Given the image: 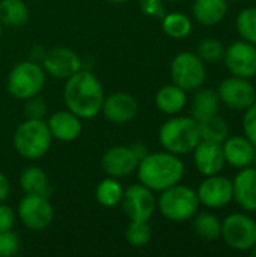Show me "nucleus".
<instances>
[{
    "mask_svg": "<svg viewBox=\"0 0 256 257\" xmlns=\"http://www.w3.org/2000/svg\"><path fill=\"white\" fill-rule=\"evenodd\" d=\"M225 65L228 71L241 78H252L256 75V45L247 41H235L225 48Z\"/></svg>",
    "mask_w": 256,
    "mask_h": 257,
    "instance_id": "nucleus-12",
    "label": "nucleus"
},
{
    "mask_svg": "<svg viewBox=\"0 0 256 257\" xmlns=\"http://www.w3.org/2000/svg\"><path fill=\"white\" fill-rule=\"evenodd\" d=\"M47 125L51 133V137L63 143L77 140L83 131L81 119L72 111H69L68 108L54 111L47 119Z\"/></svg>",
    "mask_w": 256,
    "mask_h": 257,
    "instance_id": "nucleus-18",
    "label": "nucleus"
},
{
    "mask_svg": "<svg viewBox=\"0 0 256 257\" xmlns=\"http://www.w3.org/2000/svg\"><path fill=\"white\" fill-rule=\"evenodd\" d=\"M20 187L24 194H36L50 197L51 196V185L48 181L47 173L36 166L26 167L20 176Z\"/></svg>",
    "mask_w": 256,
    "mask_h": 257,
    "instance_id": "nucleus-24",
    "label": "nucleus"
},
{
    "mask_svg": "<svg viewBox=\"0 0 256 257\" xmlns=\"http://www.w3.org/2000/svg\"><path fill=\"white\" fill-rule=\"evenodd\" d=\"M220 238L237 251H250L256 245V221L247 214L235 212L222 221Z\"/></svg>",
    "mask_w": 256,
    "mask_h": 257,
    "instance_id": "nucleus-8",
    "label": "nucleus"
},
{
    "mask_svg": "<svg viewBox=\"0 0 256 257\" xmlns=\"http://www.w3.org/2000/svg\"><path fill=\"white\" fill-rule=\"evenodd\" d=\"M193 230L205 241H216L222 233V221L211 212H201L193 220Z\"/></svg>",
    "mask_w": 256,
    "mask_h": 257,
    "instance_id": "nucleus-29",
    "label": "nucleus"
},
{
    "mask_svg": "<svg viewBox=\"0 0 256 257\" xmlns=\"http://www.w3.org/2000/svg\"><path fill=\"white\" fill-rule=\"evenodd\" d=\"M219 95L210 87H199L192 99V117L196 122H202L219 111Z\"/></svg>",
    "mask_w": 256,
    "mask_h": 257,
    "instance_id": "nucleus-23",
    "label": "nucleus"
},
{
    "mask_svg": "<svg viewBox=\"0 0 256 257\" xmlns=\"http://www.w3.org/2000/svg\"><path fill=\"white\" fill-rule=\"evenodd\" d=\"M121 203L125 215L131 221H149L157 209V199L154 197V191L140 182L124 190Z\"/></svg>",
    "mask_w": 256,
    "mask_h": 257,
    "instance_id": "nucleus-10",
    "label": "nucleus"
},
{
    "mask_svg": "<svg viewBox=\"0 0 256 257\" xmlns=\"http://www.w3.org/2000/svg\"><path fill=\"white\" fill-rule=\"evenodd\" d=\"M20 250V238L12 232H0V257L15 256Z\"/></svg>",
    "mask_w": 256,
    "mask_h": 257,
    "instance_id": "nucleus-33",
    "label": "nucleus"
},
{
    "mask_svg": "<svg viewBox=\"0 0 256 257\" xmlns=\"http://www.w3.org/2000/svg\"><path fill=\"white\" fill-rule=\"evenodd\" d=\"M253 166L256 167V149H255V157H253Z\"/></svg>",
    "mask_w": 256,
    "mask_h": 257,
    "instance_id": "nucleus-43",
    "label": "nucleus"
},
{
    "mask_svg": "<svg viewBox=\"0 0 256 257\" xmlns=\"http://www.w3.org/2000/svg\"><path fill=\"white\" fill-rule=\"evenodd\" d=\"M45 74L57 80H66L81 69V60L75 51L66 47H54L48 50L42 60Z\"/></svg>",
    "mask_w": 256,
    "mask_h": 257,
    "instance_id": "nucleus-14",
    "label": "nucleus"
},
{
    "mask_svg": "<svg viewBox=\"0 0 256 257\" xmlns=\"http://www.w3.org/2000/svg\"><path fill=\"white\" fill-rule=\"evenodd\" d=\"M158 140L163 149L170 154H190L201 142L199 125L192 116H174L160 126Z\"/></svg>",
    "mask_w": 256,
    "mask_h": 257,
    "instance_id": "nucleus-3",
    "label": "nucleus"
},
{
    "mask_svg": "<svg viewBox=\"0 0 256 257\" xmlns=\"http://www.w3.org/2000/svg\"><path fill=\"white\" fill-rule=\"evenodd\" d=\"M172 83L186 92L196 90L202 87L207 80V68L204 60L190 51L178 53L170 63Z\"/></svg>",
    "mask_w": 256,
    "mask_h": 257,
    "instance_id": "nucleus-7",
    "label": "nucleus"
},
{
    "mask_svg": "<svg viewBox=\"0 0 256 257\" xmlns=\"http://www.w3.org/2000/svg\"><path fill=\"white\" fill-rule=\"evenodd\" d=\"M232 200L246 211L256 212V167H244L232 181Z\"/></svg>",
    "mask_w": 256,
    "mask_h": 257,
    "instance_id": "nucleus-19",
    "label": "nucleus"
},
{
    "mask_svg": "<svg viewBox=\"0 0 256 257\" xmlns=\"http://www.w3.org/2000/svg\"><path fill=\"white\" fill-rule=\"evenodd\" d=\"M15 224V212L6 203H0V232L12 230Z\"/></svg>",
    "mask_w": 256,
    "mask_h": 257,
    "instance_id": "nucleus-37",
    "label": "nucleus"
},
{
    "mask_svg": "<svg viewBox=\"0 0 256 257\" xmlns=\"http://www.w3.org/2000/svg\"><path fill=\"white\" fill-rule=\"evenodd\" d=\"M241 39L256 45V8L243 9L235 21Z\"/></svg>",
    "mask_w": 256,
    "mask_h": 257,
    "instance_id": "nucleus-31",
    "label": "nucleus"
},
{
    "mask_svg": "<svg viewBox=\"0 0 256 257\" xmlns=\"http://www.w3.org/2000/svg\"><path fill=\"white\" fill-rule=\"evenodd\" d=\"M2 35H3V24L0 23V38H2Z\"/></svg>",
    "mask_w": 256,
    "mask_h": 257,
    "instance_id": "nucleus-42",
    "label": "nucleus"
},
{
    "mask_svg": "<svg viewBox=\"0 0 256 257\" xmlns=\"http://www.w3.org/2000/svg\"><path fill=\"white\" fill-rule=\"evenodd\" d=\"M139 5L142 12L148 17H163L166 14L163 0H139Z\"/></svg>",
    "mask_w": 256,
    "mask_h": 257,
    "instance_id": "nucleus-36",
    "label": "nucleus"
},
{
    "mask_svg": "<svg viewBox=\"0 0 256 257\" xmlns=\"http://www.w3.org/2000/svg\"><path fill=\"white\" fill-rule=\"evenodd\" d=\"M29 21V8L23 0H0V23L21 27Z\"/></svg>",
    "mask_w": 256,
    "mask_h": 257,
    "instance_id": "nucleus-25",
    "label": "nucleus"
},
{
    "mask_svg": "<svg viewBox=\"0 0 256 257\" xmlns=\"http://www.w3.org/2000/svg\"><path fill=\"white\" fill-rule=\"evenodd\" d=\"M152 236V229L148 221H131L125 229V239L133 248L145 247Z\"/></svg>",
    "mask_w": 256,
    "mask_h": 257,
    "instance_id": "nucleus-30",
    "label": "nucleus"
},
{
    "mask_svg": "<svg viewBox=\"0 0 256 257\" xmlns=\"http://www.w3.org/2000/svg\"><path fill=\"white\" fill-rule=\"evenodd\" d=\"M101 113L104 117L116 125H124L131 122L139 113L137 99L127 92H115L109 96H104Z\"/></svg>",
    "mask_w": 256,
    "mask_h": 257,
    "instance_id": "nucleus-16",
    "label": "nucleus"
},
{
    "mask_svg": "<svg viewBox=\"0 0 256 257\" xmlns=\"http://www.w3.org/2000/svg\"><path fill=\"white\" fill-rule=\"evenodd\" d=\"M24 102V116H27V119H44L47 113V104L41 96H32Z\"/></svg>",
    "mask_w": 256,
    "mask_h": 257,
    "instance_id": "nucleus-34",
    "label": "nucleus"
},
{
    "mask_svg": "<svg viewBox=\"0 0 256 257\" xmlns=\"http://www.w3.org/2000/svg\"><path fill=\"white\" fill-rule=\"evenodd\" d=\"M131 149L134 151V154L139 157V160L140 158H143L146 154H148V148L143 145V143H134V145H131Z\"/></svg>",
    "mask_w": 256,
    "mask_h": 257,
    "instance_id": "nucleus-39",
    "label": "nucleus"
},
{
    "mask_svg": "<svg viewBox=\"0 0 256 257\" xmlns=\"http://www.w3.org/2000/svg\"><path fill=\"white\" fill-rule=\"evenodd\" d=\"M199 203L210 209H220L232 202L234 190L232 181L222 176L220 173L213 176H205L196 190Z\"/></svg>",
    "mask_w": 256,
    "mask_h": 257,
    "instance_id": "nucleus-13",
    "label": "nucleus"
},
{
    "mask_svg": "<svg viewBox=\"0 0 256 257\" xmlns=\"http://www.w3.org/2000/svg\"><path fill=\"white\" fill-rule=\"evenodd\" d=\"M198 125L201 133V140L223 143L229 137V125L219 114H214L202 122H198Z\"/></svg>",
    "mask_w": 256,
    "mask_h": 257,
    "instance_id": "nucleus-28",
    "label": "nucleus"
},
{
    "mask_svg": "<svg viewBox=\"0 0 256 257\" xmlns=\"http://www.w3.org/2000/svg\"><path fill=\"white\" fill-rule=\"evenodd\" d=\"M244 116H243V131L244 136L256 146V101L244 110Z\"/></svg>",
    "mask_w": 256,
    "mask_h": 257,
    "instance_id": "nucleus-35",
    "label": "nucleus"
},
{
    "mask_svg": "<svg viewBox=\"0 0 256 257\" xmlns=\"http://www.w3.org/2000/svg\"><path fill=\"white\" fill-rule=\"evenodd\" d=\"M196 54L207 63H216V62L223 59L225 45L217 38H205L198 44V53Z\"/></svg>",
    "mask_w": 256,
    "mask_h": 257,
    "instance_id": "nucleus-32",
    "label": "nucleus"
},
{
    "mask_svg": "<svg viewBox=\"0 0 256 257\" xmlns=\"http://www.w3.org/2000/svg\"><path fill=\"white\" fill-rule=\"evenodd\" d=\"M14 149L26 160H39L51 148L53 137L44 119H26L14 133Z\"/></svg>",
    "mask_w": 256,
    "mask_h": 257,
    "instance_id": "nucleus-4",
    "label": "nucleus"
},
{
    "mask_svg": "<svg viewBox=\"0 0 256 257\" xmlns=\"http://www.w3.org/2000/svg\"><path fill=\"white\" fill-rule=\"evenodd\" d=\"M225 161L234 169H244L253 164L256 146L246 136L228 137L223 143Z\"/></svg>",
    "mask_w": 256,
    "mask_h": 257,
    "instance_id": "nucleus-20",
    "label": "nucleus"
},
{
    "mask_svg": "<svg viewBox=\"0 0 256 257\" xmlns=\"http://www.w3.org/2000/svg\"><path fill=\"white\" fill-rule=\"evenodd\" d=\"M199 199L193 188L181 184H175L161 191L157 208L160 214L174 223H183L192 220L199 209Z\"/></svg>",
    "mask_w": 256,
    "mask_h": 257,
    "instance_id": "nucleus-5",
    "label": "nucleus"
},
{
    "mask_svg": "<svg viewBox=\"0 0 256 257\" xmlns=\"http://www.w3.org/2000/svg\"><path fill=\"white\" fill-rule=\"evenodd\" d=\"M192 12L199 24L216 26L228 14V0H195Z\"/></svg>",
    "mask_w": 256,
    "mask_h": 257,
    "instance_id": "nucleus-21",
    "label": "nucleus"
},
{
    "mask_svg": "<svg viewBox=\"0 0 256 257\" xmlns=\"http://www.w3.org/2000/svg\"><path fill=\"white\" fill-rule=\"evenodd\" d=\"M250 256L256 257V245L253 247V248H252V250H250Z\"/></svg>",
    "mask_w": 256,
    "mask_h": 257,
    "instance_id": "nucleus-41",
    "label": "nucleus"
},
{
    "mask_svg": "<svg viewBox=\"0 0 256 257\" xmlns=\"http://www.w3.org/2000/svg\"><path fill=\"white\" fill-rule=\"evenodd\" d=\"M219 99L232 110H246L256 101L255 86L249 78L229 77L225 78L217 87Z\"/></svg>",
    "mask_w": 256,
    "mask_h": 257,
    "instance_id": "nucleus-11",
    "label": "nucleus"
},
{
    "mask_svg": "<svg viewBox=\"0 0 256 257\" xmlns=\"http://www.w3.org/2000/svg\"><path fill=\"white\" fill-rule=\"evenodd\" d=\"M139 157L134 154L131 146H112L101 157V167L107 176L121 179L136 172Z\"/></svg>",
    "mask_w": 256,
    "mask_h": 257,
    "instance_id": "nucleus-15",
    "label": "nucleus"
},
{
    "mask_svg": "<svg viewBox=\"0 0 256 257\" xmlns=\"http://www.w3.org/2000/svg\"><path fill=\"white\" fill-rule=\"evenodd\" d=\"M45 84V71L42 65L32 60H23L17 63L8 75V92L11 96L20 101H26L39 95Z\"/></svg>",
    "mask_w": 256,
    "mask_h": 257,
    "instance_id": "nucleus-6",
    "label": "nucleus"
},
{
    "mask_svg": "<svg viewBox=\"0 0 256 257\" xmlns=\"http://www.w3.org/2000/svg\"><path fill=\"white\" fill-rule=\"evenodd\" d=\"M124 196V188L116 178L103 179L95 188V199L104 208H115L121 203Z\"/></svg>",
    "mask_w": 256,
    "mask_h": 257,
    "instance_id": "nucleus-26",
    "label": "nucleus"
},
{
    "mask_svg": "<svg viewBox=\"0 0 256 257\" xmlns=\"http://www.w3.org/2000/svg\"><path fill=\"white\" fill-rule=\"evenodd\" d=\"M63 101L66 108L80 119H94L101 111L104 101V90L98 77L91 71L80 69L66 78Z\"/></svg>",
    "mask_w": 256,
    "mask_h": 257,
    "instance_id": "nucleus-1",
    "label": "nucleus"
},
{
    "mask_svg": "<svg viewBox=\"0 0 256 257\" xmlns=\"http://www.w3.org/2000/svg\"><path fill=\"white\" fill-rule=\"evenodd\" d=\"M136 172L140 184L152 191L161 193L163 190L181 182L186 166L180 160V155L167 151L152 154L148 152L139 160Z\"/></svg>",
    "mask_w": 256,
    "mask_h": 257,
    "instance_id": "nucleus-2",
    "label": "nucleus"
},
{
    "mask_svg": "<svg viewBox=\"0 0 256 257\" xmlns=\"http://www.w3.org/2000/svg\"><path fill=\"white\" fill-rule=\"evenodd\" d=\"M187 104V92L178 87L177 84H164L155 93V105L157 108L167 114L175 116L178 114Z\"/></svg>",
    "mask_w": 256,
    "mask_h": 257,
    "instance_id": "nucleus-22",
    "label": "nucleus"
},
{
    "mask_svg": "<svg viewBox=\"0 0 256 257\" xmlns=\"http://www.w3.org/2000/svg\"><path fill=\"white\" fill-rule=\"evenodd\" d=\"M17 214L20 221L30 230H45L54 217L48 197L36 194H24L18 203Z\"/></svg>",
    "mask_w": 256,
    "mask_h": 257,
    "instance_id": "nucleus-9",
    "label": "nucleus"
},
{
    "mask_svg": "<svg viewBox=\"0 0 256 257\" xmlns=\"http://www.w3.org/2000/svg\"><path fill=\"white\" fill-rule=\"evenodd\" d=\"M161 29L169 38L183 39L192 33V20L183 12H169L161 17Z\"/></svg>",
    "mask_w": 256,
    "mask_h": 257,
    "instance_id": "nucleus-27",
    "label": "nucleus"
},
{
    "mask_svg": "<svg viewBox=\"0 0 256 257\" xmlns=\"http://www.w3.org/2000/svg\"><path fill=\"white\" fill-rule=\"evenodd\" d=\"M109 2H112V3H125L128 0H109Z\"/></svg>",
    "mask_w": 256,
    "mask_h": 257,
    "instance_id": "nucleus-40",
    "label": "nucleus"
},
{
    "mask_svg": "<svg viewBox=\"0 0 256 257\" xmlns=\"http://www.w3.org/2000/svg\"><path fill=\"white\" fill-rule=\"evenodd\" d=\"M9 191H11L9 179L0 172V203H5L6 202V199L9 197Z\"/></svg>",
    "mask_w": 256,
    "mask_h": 257,
    "instance_id": "nucleus-38",
    "label": "nucleus"
},
{
    "mask_svg": "<svg viewBox=\"0 0 256 257\" xmlns=\"http://www.w3.org/2000/svg\"><path fill=\"white\" fill-rule=\"evenodd\" d=\"M231 2H238V0H231Z\"/></svg>",
    "mask_w": 256,
    "mask_h": 257,
    "instance_id": "nucleus-44",
    "label": "nucleus"
},
{
    "mask_svg": "<svg viewBox=\"0 0 256 257\" xmlns=\"http://www.w3.org/2000/svg\"><path fill=\"white\" fill-rule=\"evenodd\" d=\"M193 161L198 172L204 176H213L220 173L226 164L222 143L201 140L193 149Z\"/></svg>",
    "mask_w": 256,
    "mask_h": 257,
    "instance_id": "nucleus-17",
    "label": "nucleus"
}]
</instances>
